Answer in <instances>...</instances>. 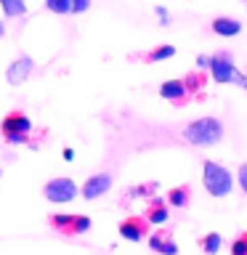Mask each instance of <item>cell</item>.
Here are the masks:
<instances>
[{"label":"cell","mask_w":247,"mask_h":255,"mask_svg":"<svg viewBox=\"0 0 247 255\" xmlns=\"http://www.w3.org/2000/svg\"><path fill=\"white\" fill-rule=\"evenodd\" d=\"M183 138L191 146H215L218 141H223V123L215 117H199L183 128Z\"/></svg>","instance_id":"1"},{"label":"cell","mask_w":247,"mask_h":255,"mask_svg":"<svg viewBox=\"0 0 247 255\" xmlns=\"http://www.w3.org/2000/svg\"><path fill=\"white\" fill-rule=\"evenodd\" d=\"M205 170H202V183L210 197H229L234 189V175H231L223 165H218L215 159H205Z\"/></svg>","instance_id":"2"},{"label":"cell","mask_w":247,"mask_h":255,"mask_svg":"<svg viewBox=\"0 0 247 255\" xmlns=\"http://www.w3.org/2000/svg\"><path fill=\"white\" fill-rule=\"evenodd\" d=\"M0 130H3L8 143H27V135L32 130V120L27 115H21V112H11V115L3 117Z\"/></svg>","instance_id":"3"},{"label":"cell","mask_w":247,"mask_h":255,"mask_svg":"<svg viewBox=\"0 0 247 255\" xmlns=\"http://www.w3.org/2000/svg\"><path fill=\"white\" fill-rule=\"evenodd\" d=\"M77 194H80V189L72 178H51L43 186V197L48 199V202H56V205L72 202Z\"/></svg>","instance_id":"4"},{"label":"cell","mask_w":247,"mask_h":255,"mask_svg":"<svg viewBox=\"0 0 247 255\" xmlns=\"http://www.w3.org/2000/svg\"><path fill=\"white\" fill-rule=\"evenodd\" d=\"M51 226L59 231V234L77 237V234H85V231L91 229V218H88V215H53Z\"/></svg>","instance_id":"5"},{"label":"cell","mask_w":247,"mask_h":255,"mask_svg":"<svg viewBox=\"0 0 247 255\" xmlns=\"http://www.w3.org/2000/svg\"><path fill=\"white\" fill-rule=\"evenodd\" d=\"M207 69H210V75H213V80L218 85H226V83H231L234 80V75H237V67H234V61H231V56L229 53H218V56H210V61H207Z\"/></svg>","instance_id":"6"},{"label":"cell","mask_w":247,"mask_h":255,"mask_svg":"<svg viewBox=\"0 0 247 255\" xmlns=\"http://www.w3.org/2000/svg\"><path fill=\"white\" fill-rule=\"evenodd\" d=\"M112 183H115V175L112 173H96V175H91V178L83 183L80 197L83 199H99V197H104L112 189Z\"/></svg>","instance_id":"7"},{"label":"cell","mask_w":247,"mask_h":255,"mask_svg":"<svg viewBox=\"0 0 247 255\" xmlns=\"http://www.w3.org/2000/svg\"><path fill=\"white\" fill-rule=\"evenodd\" d=\"M32 72H35V61H32V56H19L13 64H8L5 80H8V85L19 88V85H24L29 80Z\"/></svg>","instance_id":"8"},{"label":"cell","mask_w":247,"mask_h":255,"mask_svg":"<svg viewBox=\"0 0 247 255\" xmlns=\"http://www.w3.org/2000/svg\"><path fill=\"white\" fill-rule=\"evenodd\" d=\"M120 234H123V239H127V242H141V239L149 234V221L138 218V215H130V218H125L120 223Z\"/></svg>","instance_id":"9"},{"label":"cell","mask_w":247,"mask_h":255,"mask_svg":"<svg viewBox=\"0 0 247 255\" xmlns=\"http://www.w3.org/2000/svg\"><path fill=\"white\" fill-rule=\"evenodd\" d=\"M210 27H213L215 35H221V37H234L242 32V21L231 19V16H218V19H213Z\"/></svg>","instance_id":"10"},{"label":"cell","mask_w":247,"mask_h":255,"mask_svg":"<svg viewBox=\"0 0 247 255\" xmlns=\"http://www.w3.org/2000/svg\"><path fill=\"white\" fill-rule=\"evenodd\" d=\"M149 247H151L154 253H159V255H178V245L170 239V234H167V231H159V234L149 237Z\"/></svg>","instance_id":"11"},{"label":"cell","mask_w":247,"mask_h":255,"mask_svg":"<svg viewBox=\"0 0 247 255\" xmlns=\"http://www.w3.org/2000/svg\"><path fill=\"white\" fill-rule=\"evenodd\" d=\"M159 96L167 101H183L186 99V85H183V80H167V83L159 85Z\"/></svg>","instance_id":"12"},{"label":"cell","mask_w":247,"mask_h":255,"mask_svg":"<svg viewBox=\"0 0 247 255\" xmlns=\"http://www.w3.org/2000/svg\"><path fill=\"white\" fill-rule=\"evenodd\" d=\"M0 8H3L5 19H16V16L27 13V0H0Z\"/></svg>","instance_id":"13"},{"label":"cell","mask_w":247,"mask_h":255,"mask_svg":"<svg viewBox=\"0 0 247 255\" xmlns=\"http://www.w3.org/2000/svg\"><path fill=\"white\" fill-rule=\"evenodd\" d=\"M189 197H191L189 186H175V189L167 191V202H170L173 207H186L189 205Z\"/></svg>","instance_id":"14"},{"label":"cell","mask_w":247,"mask_h":255,"mask_svg":"<svg viewBox=\"0 0 247 255\" xmlns=\"http://www.w3.org/2000/svg\"><path fill=\"white\" fill-rule=\"evenodd\" d=\"M199 245H202V250H205L207 255H215V253L221 250L223 239H221V234H215V231H210V234H205V237H202V242H199Z\"/></svg>","instance_id":"15"},{"label":"cell","mask_w":247,"mask_h":255,"mask_svg":"<svg viewBox=\"0 0 247 255\" xmlns=\"http://www.w3.org/2000/svg\"><path fill=\"white\" fill-rule=\"evenodd\" d=\"M167 218H170V213L165 210V205L162 202H154L149 207V215H146V221L149 223H165Z\"/></svg>","instance_id":"16"},{"label":"cell","mask_w":247,"mask_h":255,"mask_svg":"<svg viewBox=\"0 0 247 255\" xmlns=\"http://www.w3.org/2000/svg\"><path fill=\"white\" fill-rule=\"evenodd\" d=\"M45 8L51 13L67 16V13H72V0H45Z\"/></svg>","instance_id":"17"},{"label":"cell","mask_w":247,"mask_h":255,"mask_svg":"<svg viewBox=\"0 0 247 255\" xmlns=\"http://www.w3.org/2000/svg\"><path fill=\"white\" fill-rule=\"evenodd\" d=\"M170 56H175V48L173 45H162V48H157V51H151L149 59L151 61H165V59H170Z\"/></svg>","instance_id":"18"},{"label":"cell","mask_w":247,"mask_h":255,"mask_svg":"<svg viewBox=\"0 0 247 255\" xmlns=\"http://www.w3.org/2000/svg\"><path fill=\"white\" fill-rule=\"evenodd\" d=\"M231 255H247V234H239L231 242Z\"/></svg>","instance_id":"19"},{"label":"cell","mask_w":247,"mask_h":255,"mask_svg":"<svg viewBox=\"0 0 247 255\" xmlns=\"http://www.w3.org/2000/svg\"><path fill=\"white\" fill-rule=\"evenodd\" d=\"M91 8V0H72V13H85Z\"/></svg>","instance_id":"20"},{"label":"cell","mask_w":247,"mask_h":255,"mask_svg":"<svg viewBox=\"0 0 247 255\" xmlns=\"http://www.w3.org/2000/svg\"><path fill=\"white\" fill-rule=\"evenodd\" d=\"M154 13L159 16V24H162V27H167V24H170V16H167V8H162V5H154Z\"/></svg>","instance_id":"21"},{"label":"cell","mask_w":247,"mask_h":255,"mask_svg":"<svg viewBox=\"0 0 247 255\" xmlns=\"http://www.w3.org/2000/svg\"><path fill=\"white\" fill-rule=\"evenodd\" d=\"M239 189L247 194V162L245 165H239Z\"/></svg>","instance_id":"22"},{"label":"cell","mask_w":247,"mask_h":255,"mask_svg":"<svg viewBox=\"0 0 247 255\" xmlns=\"http://www.w3.org/2000/svg\"><path fill=\"white\" fill-rule=\"evenodd\" d=\"M231 83H237L239 88H242V91H247V75H242V72H237V75H234V80H231Z\"/></svg>","instance_id":"23"},{"label":"cell","mask_w":247,"mask_h":255,"mask_svg":"<svg viewBox=\"0 0 247 255\" xmlns=\"http://www.w3.org/2000/svg\"><path fill=\"white\" fill-rule=\"evenodd\" d=\"M207 61H210V56H197V67L199 69H207Z\"/></svg>","instance_id":"24"},{"label":"cell","mask_w":247,"mask_h":255,"mask_svg":"<svg viewBox=\"0 0 247 255\" xmlns=\"http://www.w3.org/2000/svg\"><path fill=\"white\" fill-rule=\"evenodd\" d=\"M64 159H75V151H72V149H64Z\"/></svg>","instance_id":"25"},{"label":"cell","mask_w":247,"mask_h":255,"mask_svg":"<svg viewBox=\"0 0 247 255\" xmlns=\"http://www.w3.org/2000/svg\"><path fill=\"white\" fill-rule=\"evenodd\" d=\"M3 32H5V27H3V21H0V37H3Z\"/></svg>","instance_id":"26"},{"label":"cell","mask_w":247,"mask_h":255,"mask_svg":"<svg viewBox=\"0 0 247 255\" xmlns=\"http://www.w3.org/2000/svg\"><path fill=\"white\" fill-rule=\"evenodd\" d=\"M245 8H247V0H245Z\"/></svg>","instance_id":"27"}]
</instances>
